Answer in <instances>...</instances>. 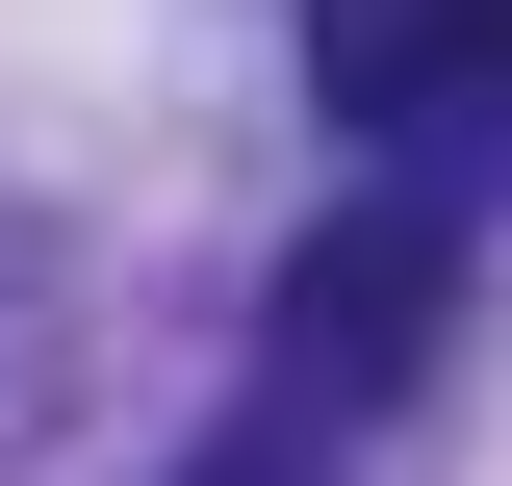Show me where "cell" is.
Here are the masks:
<instances>
[{"label": "cell", "mask_w": 512, "mask_h": 486, "mask_svg": "<svg viewBox=\"0 0 512 486\" xmlns=\"http://www.w3.org/2000/svg\"><path fill=\"white\" fill-rule=\"evenodd\" d=\"M436 307H461V231H436V205L308 231V256H282V410H384V384L436 359Z\"/></svg>", "instance_id": "obj_1"}, {"label": "cell", "mask_w": 512, "mask_h": 486, "mask_svg": "<svg viewBox=\"0 0 512 486\" xmlns=\"http://www.w3.org/2000/svg\"><path fill=\"white\" fill-rule=\"evenodd\" d=\"M180 486H308V410H256V435H205Z\"/></svg>", "instance_id": "obj_3"}, {"label": "cell", "mask_w": 512, "mask_h": 486, "mask_svg": "<svg viewBox=\"0 0 512 486\" xmlns=\"http://www.w3.org/2000/svg\"><path fill=\"white\" fill-rule=\"evenodd\" d=\"M308 103L333 128H436L461 103V0H308Z\"/></svg>", "instance_id": "obj_2"}, {"label": "cell", "mask_w": 512, "mask_h": 486, "mask_svg": "<svg viewBox=\"0 0 512 486\" xmlns=\"http://www.w3.org/2000/svg\"><path fill=\"white\" fill-rule=\"evenodd\" d=\"M461 103H512V0H461Z\"/></svg>", "instance_id": "obj_4"}]
</instances>
